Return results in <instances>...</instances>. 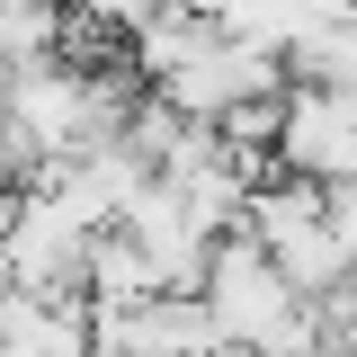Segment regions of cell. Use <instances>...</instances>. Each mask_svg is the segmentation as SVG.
I'll return each instance as SVG.
<instances>
[{
    "label": "cell",
    "instance_id": "obj_1",
    "mask_svg": "<svg viewBox=\"0 0 357 357\" xmlns=\"http://www.w3.org/2000/svg\"><path fill=\"white\" fill-rule=\"evenodd\" d=\"M54 36H63V9L54 0H0V63H45L54 54Z\"/></svg>",
    "mask_w": 357,
    "mask_h": 357
}]
</instances>
